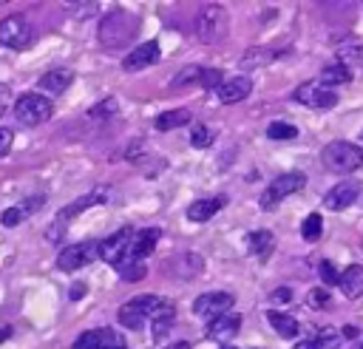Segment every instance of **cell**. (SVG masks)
<instances>
[{
    "label": "cell",
    "mask_w": 363,
    "mask_h": 349,
    "mask_svg": "<svg viewBox=\"0 0 363 349\" xmlns=\"http://www.w3.org/2000/svg\"><path fill=\"white\" fill-rule=\"evenodd\" d=\"M136 28H139V17L136 14H130L125 9H113L99 20V31L96 34H99L102 48H122L125 43L133 40Z\"/></svg>",
    "instance_id": "obj_1"
},
{
    "label": "cell",
    "mask_w": 363,
    "mask_h": 349,
    "mask_svg": "<svg viewBox=\"0 0 363 349\" xmlns=\"http://www.w3.org/2000/svg\"><path fill=\"white\" fill-rule=\"evenodd\" d=\"M227 26H230V17H227V9L218 6V3H204L196 14V37L204 43V45H213L218 43L224 34H227Z\"/></svg>",
    "instance_id": "obj_2"
},
{
    "label": "cell",
    "mask_w": 363,
    "mask_h": 349,
    "mask_svg": "<svg viewBox=\"0 0 363 349\" xmlns=\"http://www.w3.org/2000/svg\"><path fill=\"white\" fill-rule=\"evenodd\" d=\"M323 165L332 170V173H352L363 165V150L354 145V142H346V139H335L323 148L320 153Z\"/></svg>",
    "instance_id": "obj_3"
},
{
    "label": "cell",
    "mask_w": 363,
    "mask_h": 349,
    "mask_svg": "<svg viewBox=\"0 0 363 349\" xmlns=\"http://www.w3.org/2000/svg\"><path fill=\"white\" fill-rule=\"evenodd\" d=\"M51 113H54V105H51V99H48L45 94L28 91V94H20V96L14 99V116H17V122H23V125H28V128L48 122Z\"/></svg>",
    "instance_id": "obj_4"
},
{
    "label": "cell",
    "mask_w": 363,
    "mask_h": 349,
    "mask_svg": "<svg viewBox=\"0 0 363 349\" xmlns=\"http://www.w3.org/2000/svg\"><path fill=\"white\" fill-rule=\"evenodd\" d=\"M303 184H306V176L298 173V170H295V173H281V176H275V179L267 184V190L261 193V199H258L261 210H272V207H278L286 196L298 193Z\"/></svg>",
    "instance_id": "obj_5"
},
{
    "label": "cell",
    "mask_w": 363,
    "mask_h": 349,
    "mask_svg": "<svg viewBox=\"0 0 363 349\" xmlns=\"http://www.w3.org/2000/svg\"><path fill=\"white\" fill-rule=\"evenodd\" d=\"M34 43V28L23 14H11L6 20H0V45L3 48H14L23 51Z\"/></svg>",
    "instance_id": "obj_6"
},
{
    "label": "cell",
    "mask_w": 363,
    "mask_h": 349,
    "mask_svg": "<svg viewBox=\"0 0 363 349\" xmlns=\"http://www.w3.org/2000/svg\"><path fill=\"white\" fill-rule=\"evenodd\" d=\"M94 258H99V241H79V244H68L65 250H60L57 267L62 272H74V270L91 264Z\"/></svg>",
    "instance_id": "obj_7"
},
{
    "label": "cell",
    "mask_w": 363,
    "mask_h": 349,
    "mask_svg": "<svg viewBox=\"0 0 363 349\" xmlns=\"http://www.w3.org/2000/svg\"><path fill=\"white\" fill-rule=\"evenodd\" d=\"M295 99H298L301 105H306V108H320V111H326V108H335V105H337V91L320 85L318 79H309V82H301V85L295 88Z\"/></svg>",
    "instance_id": "obj_8"
},
{
    "label": "cell",
    "mask_w": 363,
    "mask_h": 349,
    "mask_svg": "<svg viewBox=\"0 0 363 349\" xmlns=\"http://www.w3.org/2000/svg\"><path fill=\"white\" fill-rule=\"evenodd\" d=\"M360 193H363V184H360L357 179H343L340 184H335V187L323 196V207L340 213V210L352 207V204L360 199Z\"/></svg>",
    "instance_id": "obj_9"
},
{
    "label": "cell",
    "mask_w": 363,
    "mask_h": 349,
    "mask_svg": "<svg viewBox=\"0 0 363 349\" xmlns=\"http://www.w3.org/2000/svg\"><path fill=\"white\" fill-rule=\"evenodd\" d=\"M133 233H136L133 227H122V230H116L113 236H108L105 241H99V258L108 261L111 267L119 264V261L128 255V247H130Z\"/></svg>",
    "instance_id": "obj_10"
},
{
    "label": "cell",
    "mask_w": 363,
    "mask_h": 349,
    "mask_svg": "<svg viewBox=\"0 0 363 349\" xmlns=\"http://www.w3.org/2000/svg\"><path fill=\"white\" fill-rule=\"evenodd\" d=\"M74 349H125V338L113 329H91L74 340Z\"/></svg>",
    "instance_id": "obj_11"
},
{
    "label": "cell",
    "mask_w": 363,
    "mask_h": 349,
    "mask_svg": "<svg viewBox=\"0 0 363 349\" xmlns=\"http://www.w3.org/2000/svg\"><path fill=\"white\" fill-rule=\"evenodd\" d=\"M233 304H235L233 292H204V295H199V298L193 301V312L210 321V318H216V315H221V312H230Z\"/></svg>",
    "instance_id": "obj_12"
},
{
    "label": "cell",
    "mask_w": 363,
    "mask_h": 349,
    "mask_svg": "<svg viewBox=\"0 0 363 349\" xmlns=\"http://www.w3.org/2000/svg\"><path fill=\"white\" fill-rule=\"evenodd\" d=\"M159 54H162V48H159V43L156 40H147V43H142V45H136L125 60H122V68L128 71V74H133V71H142V68H147V65H153V62H159Z\"/></svg>",
    "instance_id": "obj_13"
},
{
    "label": "cell",
    "mask_w": 363,
    "mask_h": 349,
    "mask_svg": "<svg viewBox=\"0 0 363 349\" xmlns=\"http://www.w3.org/2000/svg\"><path fill=\"white\" fill-rule=\"evenodd\" d=\"M162 238V230L156 227H145V230H136L133 238H130V247H128V255L125 258H133V261H142L145 255H150L156 250V241Z\"/></svg>",
    "instance_id": "obj_14"
},
{
    "label": "cell",
    "mask_w": 363,
    "mask_h": 349,
    "mask_svg": "<svg viewBox=\"0 0 363 349\" xmlns=\"http://www.w3.org/2000/svg\"><path fill=\"white\" fill-rule=\"evenodd\" d=\"M250 91H252V79L244 77V74H241V77H233V79H224V82L216 88V94H218V99H221L224 105H235V102L247 99Z\"/></svg>",
    "instance_id": "obj_15"
},
{
    "label": "cell",
    "mask_w": 363,
    "mask_h": 349,
    "mask_svg": "<svg viewBox=\"0 0 363 349\" xmlns=\"http://www.w3.org/2000/svg\"><path fill=\"white\" fill-rule=\"evenodd\" d=\"M102 201H108V187H96V190L85 193L82 199L71 201L68 207H62V210L57 213V221H60V224H68L71 216H77V213H82V210H88V207H94V204H102Z\"/></svg>",
    "instance_id": "obj_16"
},
{
    "label": "cell",
    "mask_w": 363,
    "mask_h": 349,
    "mask_svg": "<svg viewBox=\"0 0 363 349\" xmlns=\"http://www.w3.org/2000/svg\"><path fill=\"white\" fill-rule=\"evenodd\" d=\"M71 82H74V71H71V68H51V71H45V74L37 79V85H40L45 94H51V96L65 94Z\"/></svg>",
    "instance_id": "obj_17"
},
{
    "label": "cell",
    "mask_w": 363,
    "mask_h": 349,
    "mask_svg": "<svg viewBox=\"0 0 363 349\" xmlns=\"http://www.w3.org/2000/svg\"><path fill=\"white\" fill-rule=\"evenodd\" d=\"M227 204V196H207V199H196L190 207H187V218L201 224V221H210L221 207Z\"/></svg>",
    "instance_id": "obj_18"
},
{
    "label": "cell",
    "mask_w": 363,
    "mask_h": 349,
    "mask_svg": "<svg viewBox=\"0 0 363 349\" xmlns=\"http://www.w3.org/2000/svg\"><path fill=\"white\" fill-rule=\"evenodd\" d=\"M238 329H241V315L233 309L207 321V338H233Z\"/></svg>",
    "instance_id": "obj_19"
},
{
    "label": "cell",
    "mask_w": 363,
    "mask_h": 349,
    "mask_svg": "<svg viewBox=\"0 0 363 349\" xmlns=\"http://www.w3.org/2000/svg\"><path fill=\"white\" fill-rule=\"evenodd\" d=\"M340 292L346 298H360L363 295V264H349L343 272H340Z\"/></svg>",
    "instance_id": "obj_20"
},
{
    "label": "cell",
    "mask_w": 363,
    "mask_h": 349,
    "mask_svg": "<svg viewBox=\"0 0 363 349\" xmlns=\"http://www.w3.org/2000/svg\"><path fill=\"white\" fill-rule=\"evenodd\" d=\"M247 250L252 253V255H258L261 261L275 250V236L269 233V230H252V233H247Z\"/></svg>",
    "instance_id": "obj_21"
},
{
    "label": "cell",
    "mask_w": 363,
    "mask_h": 349,
    "mask_svg": "<svg viewBox=\"0 0 363 349\" xmlns=\"http://www.w3.org/2000/svg\"><path fill=\"white\" fill-rule=\"evenodd\" d=\"M267 321H269V326L281 335V338H295L298 335V321H295V315H286V312H278V309H269L267 312Z\"/></svg>",
    "instance_id": "obj_22"
},
{
    "label": "cell",
    "mask_w": 363,
    "mask_h": 349,
    "mask_svg": "<svg viewBox=\"0 0 363 349\" xmlns=\"http://www.w3.org/2000/svg\"><path fill=\"white\" fill-rule=\"evenodd\" d=\"M318 82L326 85V88L346 85V82H352V68L343 65V62H332V65H326V68L320 71V79H318Z\"/></svg>",
    "instance_id": "obj_23"
},
{
    "label": "cell",
    "mask_w": 363,
    "mask_h": 349,
    "mask_svg": "<svg viewBox=\"0 0 363 349\" xmlns=\"http://www.w3.org/2000/svg\"><path fill=\"white\" fill-rule=\"evenodd\" d=\"M190 119H193V116H190L187 108H173V111H162V113L153 119V125H156V131H173V128L187 125Z\"/></svg>",
    "instance_id": "obj_24"
},
{
    "label": "cell",
    "mask_w": 363,
    "mask_h": 349,
    "mask_svg": "<svg viewBox=\"0 0 363 349\" xmlns=\"http://www.w3.org/2000/svg\"><path fill=\"white\" fill-rule=\"evenodd\" d=\"M173 318H176V309H173L170 301H164V306L153 315V340H162V338L170 335V329H173Z\"/></svg>",
    "instance_id": "obj_25"
},
{
    "label": "cell",
    "mask_w": 363,
    "mask_h": 349,
    "mask_svg": "<svg viewBox=\"0 0 363 349\" xmlns=\"http://www.w3.org/2000/svg\"><path fill=\"white\" fill-rule=\"evenodd\" d=\"M170 264H173L176 275H182V278H193V275H199V272H201L204 258H201V255H196V253H184L182 258H173Z\"/></svg>",
    "instance_id": "obj_26"
},
{
    "label": "cell",
    "mask_w": 363,
    "mask_h": 349,
    "mask_svg": "<svg viewBox=\"0 0 363 349\" xmlns=\"http://www.w3.org/2000/svg\"><path fill=\"white\" fill-rule=\"evenodd\" d=\"M145 321H147V315H145L133 301H128V304L119 306V323H122V326H128V329H139Z\"/></svg>",
    "instance_id": "obj_27"
},
{
    "label": "cell",
    "mask_w": 363,
    "mask_h": 349,
    "mask_svg": "<svg viewBox=\"0 0 363 349\" xmlns=\"http://www.w3.org/2000/svg\"><path fill=\"white\" fill-rule=\"evenodd\" d=\"M113 270L125 278V281H142L147 275V267L142 261H133V258H122L119 264H113Z\"/></svg>",
    "instance_id": "obj_28"
},
{
    "label": "cell",
    "mask_w": 363,
    "mask_h": 349,
    "mask_svg": "<svg viewBox=\"0 0 363 349\" xmlns=\"http://www.w3.org/2000/svg\"><path fill=\"white\" fill-rule=\"evenodd\" d=\"M275 57H278V54L269 51V48H250V51H244V57H241V68H258V65L272 62Z\"/></svg>",
    "instance_id": "obj_29"
},
{
    "label": "cell",
    "mask_w": 363,
    "mask_h": 349,
    "mask_svg": "<svg viewBox=\"0 0 363 349\" xmlns=\"http://www.w3.org/2000/svg\"><path fill=\"white\" fill-rule=\"evenodd\" d=\"M312 340V346L315 349H337L340 346V340H343V335L337 332V329H332V326H323L315 338H309Z\"/></svg>",
    "instance_id": "obj_30"
},
{
    "label": "cell",
    "mask_w": 363,
    "mask_h": 349,
    "mask_svg": "<svg viewBox=\"0 0 363 349\" xmlns=\"http://www.w3.org/2000/svg\"><path fill=\"white\" fill-rule=\"evenodd\" d=\"M201 65H184L173 79H170V88L176 91V88H184V85H193V82H199L201 79Z\"/></svg>",
    "instance_id": "obj_31"
},
{
    "label": "cell",
    "mask_w": 363,
    "mask_h": 349,
    "mask_svg": "<svg viewBox=\"0 0 363 349\" xmlns=\"http://www.w3.org/2000/svg\"><path fill=\"white\" fill-rule=\"evenodd\" d=\"M213 139H216V131L210 128V125H193L190 128V145L193 148H210L213 145Z\"/></svg>",
    "instance_id": "obj_32"
},
{
    "label": "cell",
    "mask_w": 363,
    "mask_h": 349,
    "mask_svg": "<svg viewBox=\"0 0 363 349\" xmlns=\"http://www.w3.org/2000/svg\"><path fill=\"white\" fill-rule=\"evenodd\" d=\"M337 62H343V65H363V45L343 43L337 48Z\"/></svg>",
    "instance_id": "obj_33"
},
{
    "label": "cell",
    "mask_w": 363,
    "mask_h": 349,
    "mask_svg": "<svg viewBox=\"0 0 363 349\" xmlns=\"http://www.w3.org/2000/svg\"><path fill=\"white\" fill-rule=\"evenodd\" d=\"M320 233H323V218H320L318 213H309V216L303 218V224H301V236H303L306 241H318Z\"/></svg>",
    "instance_id": "obj_34"
},
{
    "label": "cell",
    "mask_w": 363,
    "mask_h": 349,
    "mask_svg": "<svg viewBox=\"0 0 363 349\" xmlns=\"http://www.w3.org/2000/svg\"><path fill=\"white\" fill-rule=\"evenodd\" d=\"M267 136H269V139H281V142H284V139H295V136H298V128H295L292 122H281V119H278V122H269V125H267Z\"/></svg>",
    "instance_id": "obj_35"
},
{
    "label": "cell",
    "mask_w": 363,
    "mask_h": 349,
    "mask_svg": "<svg viewBox=\"0 0 363 349\" xmlns=\"http://www.w3.org/2000/svg\"><path fill=\"white\" fill-rule=\"evenodd\" d=\"M318 275H320V281H323L326 287H335V284L340 281V272H337V270H335V264H332V261H326V258H323V261H318Z\"/></svg>",
    "instance_id": "obj_36"
},
{
    "label": "cell",
    "mask_w": 363,
    "mask_h": 349,
    "mask_svg": "<svg viewBox=\"0 0 363 349\" xmlns=\"http://www.w3.org/2000/svg\"><path fill=\"white\" fill-rule=\"evenodd\" d=\"M23 218H28V213L20 207V204H14V207H9V210H3V216H0V221H3V227H17Z\"/></svg>",
    "instance_id": "obj_37"
},
{
    "label": "cell",
    "mask_w": 363,
    "mask_h": 349,
    "mask_svg": "<svg viewBox=\"0 0 363 349\" xmlns=\"http://www.w3.org/2000/svg\"><path fill=\"white\" fill-rule=\"evenodd\" d=\"M221 82H224L221 71H216V68H204V71H201V79H199V85H204V88H218Z\"/></svg>",
    "instance_id": "obj_38"
},
{
    "label": "cell",
    "mask_w": 363,
    "mask_h": 349,
    "mask_svg": "<svg viewBox=\"0 0 363 349\" xmlns=\"http://www.w3.org/2000/svg\"><path fill=\"white\" fill-rule=\"evenodd\" d=\"M306 304H309V306H326V304H329V292H326L323 287H318V289H309V295H306Z\"/></svg>",
    "instance_id": "obj_39"
},
{
    "label": "cell",
    "mask_w": 363,
    "mask_h": 349,
    "mask_svg": "<svg viewBox=\"0 0 363 349\" xmlns=\"http://www.w3.org/2000/svg\"><path fill=\"white\" fill-rule=\"evenodd\" d=\"M14 145V131L11 128H0V156H6Z\"/></svg>",
    "instance_id": "obj_40"
},
{
    "label": "cell",
    "mask_w": 363,
    "mask_h": 349,
    "mask_svg": "<svg viewBox=\"0 0 363 349\" xmlns=\"http://www.w3.org/2000/svg\"><path fill=\"white\" fill-rule=\"evenodd\" d=\"M9 108H11V88L9 82H0V116H6Z\"/></svg>",
    "instance_id": "obj_41"
},
{
    "label": "cell",
    "mask_w": 363,
    "mask_h": 349,
    "mask_svg": "<svg viewBox=\"0 0 363 349\" xmlns=\"http://www.w3.org/2000/svg\"><path fill=\"white\" fill-rule=\"evenodd\" d=\"M102 113H116V99H105L91 111V116H102Z\"/></svg>",
    "instance_id": "obj_42"
},
{
    "label": "cell",
    "mask_w": 363,
    "mask_h": 349,
    "mask_svg": "<svg viewBox=\"0 0 363 349\" xmlns=\"http://www.w3.org/2000/svg\"><path fill=\"white\" fill-rule=\"evenodd\" d=\"M71 11H77V17H88V11H96V3H71Z\"/></svg>",
    "instance_id": "obj_43"
},
{
    "label": "cell",
    "mask_w": 363,
    "mask_h": 349,
    "mask_svg": "<svg viewBox=\"0 0 363 349\" xmlns=\"http://www.w3.org/2000/svg\"><path fill=\"white\" fill-rule=\"evenodd\" d=\"M85 295V284H74V289H71V298L77 301V298H82Z\"/></svg>",
    "instance_id": "obj_44"
},
{
    "label": "cell",
    "mask_w": 363,
    "mask_h": 349,
    "mask_svg": "<svg viewBox=\"0 0 363 349\" xmlns=\"http://www.w3.org/2000/svg\"><path fill=\"white\" fill-rule=\"evenodd\" d=\"M164 349H190V343H187V340H176V343H170V346H164Z\"/></svg>",
    "instance_id": "obj_45"
},
{
    "label": "cell",
    "mask_w": 363,
    "mask_h": 349,
    "mask_svg": "<svg viewBox=\"0 0 363 349\" xmlns=\"http://www.w3.org/2000/svg\"><path fill=\"white\" fill-rule=\"evenodd\" d=\"M272 298H275V301H286V298H289V289H278Z\"/></svg>",
    "instance_id": "obj_46"
},
{
    "label": "cell",
    "mask_w": 363,
    "mask_h": 349,
    "mask_svg": "<svg viewBox=\"0 0 363 349\" xmlns=\"http://www.w3.org/2000/svg\"><path fill=\"white\" fill-rule=\"evenodd\" d=\"M343 338H357V329L354 326H343Z\"/></svg>",
    "instance_id": "obj_47"
},
{
    "label": "cell",
    "mask_w": 363,
    "mask_h": 349,
    "mask_svg": "<svg viewBox=\"0 0 363 349\" xmlns=\"http://www.w3.org/2000/svg\"><path fill=\"white\" fill-rule=\"evenodd\" d=\"M9 335H11V326H0V343H3Z\"/></svg>",
    "instance_id": "obj_48"
},
{
    "label": "cell",
    "mask_w": 363,
    "mask_h": 349,
    "mask_svg": "<svg viewBox=\"0 0 363 349\" xmlns=\"http://www.w3.org/2000/svg\"><path fill=\"white\" fill-rule=\"evenodd\" d=\"M295 349H315V346H312V340H301V343H295Z\"/></svg>",
    "instance_id": "obj_49"
},
{
    "label": "cell",
    "mask_w": 363,
    "mask_h": 349,
    "mask_svg": "<svg viewBox=\"0 0 363 349\" xmlns=\"http://www.w3.org/2000/svg\"><path fill=\"white\" fill-rule=\"evenodd\" d=\"M354 349H363V343H357V346H354Z\"/></svg>",
    "instance_id": "obj_50"
},
{
    "label": "cell",
    "mask_w": 363,
    "mask_h": 349,
    "mask_svg": "<svg viewBox=\"0 0 363 349\" xmlns=\"http://www.w3.org/2000/svg\"><path fill=\"white\" fill-rule=\"evenodd\" d=\"M224 349H235V346H224Z\"/></svg>",
    "instance_id": "obj_51"
},
{
    "label": "cell",
    "mask_w": 363,
    "mask_h": 349,
    "mask_svg": "<svg viewBox=\"0 0 363 349\" xmlns=\"http://www.w3.org/2000/svg\"><path fill=\"white\" fill-rule=\"evenodd\" d=\"M360 250H363V241H360Z\"/></svg>",
    "instance_id": "obj_52"
}]
</instances>
